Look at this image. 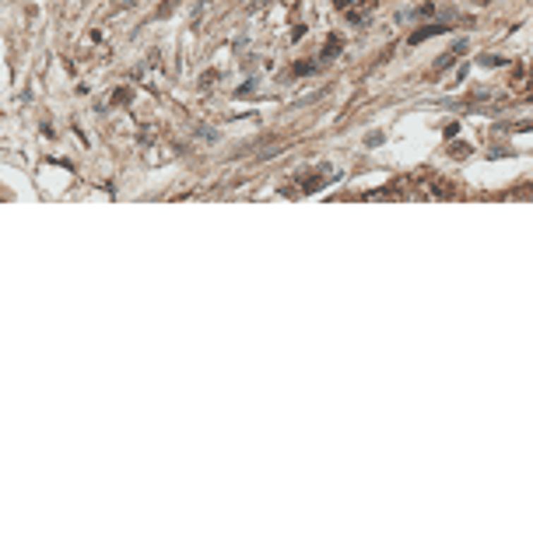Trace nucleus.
Returning <instances> with one entry per match:
<instances>
[{"mask_svg":"<svg viewBox=\"0 0 533 536\" xmlns=\"http://www.w3.org/2000/svg\"><path fill=\"white\" fill-rule=\"evenodd\" d=\"M453 193H456V186H453L449 179H442V176L418 179V189H414V196H418V200H449Z\"/></svg>","mask_w":533,"mask_h":536,"instance_id":"obj_1","label":"nucleus"},{"mask_svg":"<svg viewBox=\"0 0 533 536\" xmlns=\"http://www.w3.org/2000/svg\"><path fill=\"white\" fill-rule=\"evenodd\" d=\"M460 53H467V39L453 42V49H445V53L438 56V64H435V74H442V71H445V67H449V64H453V60H456Z\"/></svg>","mask_w":533,"mask_h":536,"instance_id":"obj_2","label":"nucleus"},{"mask_svg":"<svg viewBox=\"0 0 533 536\" xmlns=\"http://www.w3.org/2000/svg\"><path fill=\"white\" fill-rule=\"evenodd\" d=\"M445 32V25H438V21H431V25H425V28H418L414 35H411V42H425V39H431V35H442Z\"/></svg>","mask_w":533,"mask_h":536,"instance_id":"obj_3","label":"nucleus"},{"mask_svg":"<svg viewBox=\"0 0 533 536\" xmlns=\"http://www.w3.org/2000/svg\"><path fill=\"white\" fill-rule=\"evenodd\" d=\"M333 4H337V7H347V4H351V0H333Z\"/></svg>","mask_w":533,"mask_h":536,"instance_id":"obj_4","label":"nucleus"}]
</instances>
